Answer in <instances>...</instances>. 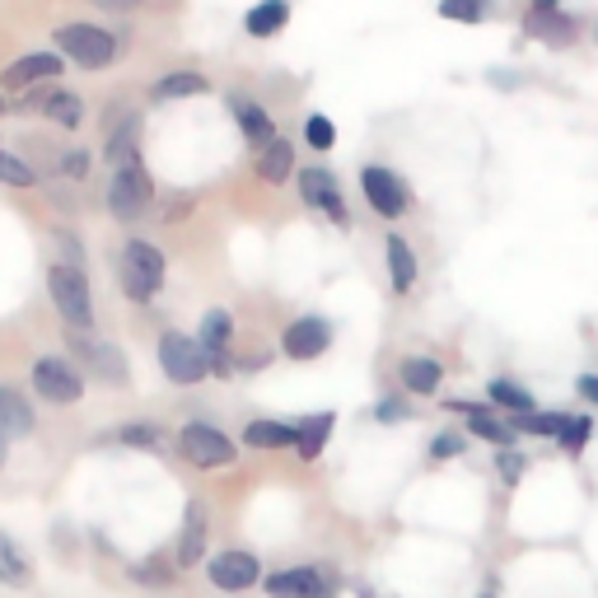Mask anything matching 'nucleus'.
Returning <instances> with one entry per match:
<instances>
[{
	"mask_svg": "<svg viewBox=\"0 0 598 598\" xmlns=\"http://www.w3.org/2000/svg\"><path fill=\"white\" fill-rule=\"evenodd\" d=\"M164 276H169L164 248H154L150 238H127L122 257H117V281H122L127 299H136V305H150V299L164 290Z\"/></svg>",
	"mask_w": 598,
	"mask_h": 598,
	"instance_id": "obj_1",
	"label": "nucleus"
},
{
	"mask_svg": "<svg viewBox=\"0 0 598 598\" xmlns=\"http://www.w3.org/2000/svg\"><path fill=\"white\" fill-rule=\"evenodd\" d=\"M52 43H56V52L66 56V62H75V66H85V71H104V66H113L117 62V52H122V43L108 33V29H98V24H62L52 33Z\"/></svg>",
	"mask_w": 598,
	"mask_h": 598,
	"instance_id": "obj_2",
	"label": "nucleus"
},
{
	"mask_svg": "<svg viewBox=\"0 0 598 598\" xmlns=\"http://www.w3.org/2000/svg\"><path fill=\"white\" fill-rule=\"evenodd\" d=\"M66 346L75 351V361L85 374H94L98 384H113V388H127L131 384V365L127 355L117 351L113 342H98L89 328H66Z\"/></svg>",
	"mask_w": 598,
	"mask_h": 598,
	"instance_id": "obj_3",
	"label": "nucleus"
},
{
	"mask_svg": "<svg viewBox=\"0 0 598 598\" xmlns=\"http://www.w3.org/2000/svg\"><path fill=\"white\" fill-rule=\"evenodd\" d=\"M47 295H52L56 313L66 318V328H94V290H89L85 267H62L56 263L47 271Z\"/></svg>",
	"mask_w": 598,
	"mask_h": 598,
	"instance_id": "obj_4",
	"label": "nucleus"
},
{
	"mask_svg": "<svg viewBox=\"0 0 598 598\" xmlns=\"http://www.w3.org/2000/svg\"><path fill=\"white\" fill-rule=\"evenodd\" d=\"M150 196H154V183H150V173L141 164H131V169H113L108 173V192H104V202L108 211L117 215V221H141V215L150 211Z\"/></svg>",
	"mask_w": 598,
	"mask_h": 598,
	"instance_id": "obj_5",
	"label": "nucleus"
},
{
	"mask_svg": "<svg viewBox=\"0 0 598 598\" xmlns=\"http://www.w3.org/2000/svg\"><path fill=\"white\" fill-rule=\"evenodd\" d=\"M361 192L374 215H384V221H403L407 206H412V188L403 173H393L384 164H365L361 169Z\"/></svg>",
	"mask_w": 598,
	"mask_h": 598,
	"instance_id": "obj_6",
	"label": "nucleus"
},
{
	"mask_svg": "<svg viewBox=\"0 0 598 598\" xmlns=\"http://www.w3.org/2000/svg\"><path fill=\"white\" fill-rule=\"evenodd\" d=\"M159 365H164V374L173 378V384H202V378H211V361L196 337H183V332H164L159 337Z\"/></svg>",
	"mask_w": 598,
	"mask_h": 598,
	"instance_id": "obj_7",
	"label": "nucleus"
},
{
	"mask_svg": "<svg viewBox=\"0 0 598 598\" xmlns=\"http://www.w3.org/2000/svg\"><path fill=\"white\" fill-rule=\"evenodd\" d=\"M178 453L188 458V463H196V468H229L234 458H238V449H234V440L225 430H215V426H202V421H192V426H183L178 430Z\"/></svg>",
	"mask_w": 598,
	"mask_h": 598,
	"instance_id": "obj_8",
	"label": "nucleus"
},
{
	"mask_svg": "<svg viewBox=\"0 0 598 598\" xmlns=\"http://www.w3.org/2000/svg\"><path fill=\"white\" fill-rule=\"evenodd\" d=\"M299 202L313 206V211H323L337 229L351 225V211H346V202H342V183H337V173H328L323 164L299 169Z\"/></svg>",
	"mask_w": 598,
	"mask_h": 598,
	"instance_id": "obj_9",
	"label": "nucleus"
},
{
	"mask_svg": "<svg viewBox=\"0 0 598 598\" xmlns=\"http://www.w3.org/2000/svg\"><path fill=\"white\" fill-rule=\"evenodd\" d=\"M33 388H38V397L66 407V403H79V397H85V374H79L71 361L43 355V361H33Z\"/></svg>",
	"mask_w": 598,
	"mask_h": 598,
	"instance_id": "obj_10",
	"label": "nucleus"
},
{
	"mask_svg": "<svg viewBox=\"0 0 598 598\" xmlns=\"http://www.w3.org/2000/svg\"><path fill=\"white\" fill-rule=\"evenodd\" d=\"M62 71H66L62 52H29V56H19V62L6 66L0 85H6V89H38V85H52Z\"/></svg>",
	"mask_w": 598,
	"mask_h": 598,
	"instance_id": "obj_11",
	"label": "nucleus"
},
{
	"mask_svg": "<svg viewBox=\"0 0 598 598\" xmlns=\"http://www.w3.org/2000/svg\"><path fill=\"white\" fill-rule=\"evenodd\" d=\"M332 346V323L328 318H295V323L281 332V351L290 355V361H318Z\"/></svg>",
	"mask_w": 598,
	"mask_h": 598,
	"instance_id": "obj_12",
	"label": "nucleus"
},
{
	"mask_svg": "<svg viewBox=\"0 0 598 598\" xmlns=\"http://www.w3.org/2000/svg\"><path fill=\"white\" fill-rule=\"evenodd\" d=\"M524 38H533V43H543V47H570L575 38H580V19L566 14V10H528L524 14Z\"/></svg>",
	"mask_w": 598,
	"mask_h": 598,
	"instance_id": "obj_13",
	"label": "nucleus"
},
{
	"mask_svg": "<svg viewBox=\"0 0 598 598\" xmlns=\"http://www.w3.org/2000/svg\"><path fill=\"white\" fill-rule=\"evenodd\" d=\"M206 575H211L215 589L238 594V589H253L257 585L263 566H257L253 552H221V556H211V562H206Z\"/></svg>",
	"mask_w": 598,
	"mask_h": 598,
	"instance_id": "obj_14",
	"label": "nucleus"
},
{
	"mask_svg": "<svg viewBox=\"0 0 598 598\" xmlns=\"http://www.w3.org/2000/svg\"><path fill=\"white\" fill-rule=\"evenodd\" d=\"M445 412L468 416V430L477 435V440L495 445V449H514V445H520V430H514L510 421H501V416H495L491 407H482V403H449Z\"/></svg>",
	"mask_w": 598,
	"mask_h": 598,
	"instance_id": "obj_15",
	"label": "nucleus"
},
{
	"mask_svg": "<svg viewBox=\"0 0 598 598\" xmlns=\"http://www.w3.org/2000/svg\"><path fill=\"white\" fill-rule=\"evenodd\" d=\"M229 108H234V122H238V131H244V141L263 154L271 141H281L276 136V122H271V113L257 104V98H244V94H229Z\"/></svg>",
	"mask_w": 598,
	"mask_h": 598,
	"instance_id": "obj_16",
	"label": "nucleus"
},
{
	"mask_svg": "<svg viewBox=\"0 0 598 598\" xmlns=\"http://www.w3.org/2000/svg\"><path fill=\"white\" fill-rule=\"evenodd\" d=\"M267 594H271V598H332V585L323 580V570L299 566V570H276V575H267Z\"/></svg>",
	"mask_w": 598,
	"mask_h": 598,
	"instance_id": "obj_17",
	"label": "nucleus"
},
{
	"mask_svg": "<svg viewBox=\"0 0 598 598\" xmlns=\"http://www.w3.org/2000/svg\"><path fill=\"white\" fill-rule=\"evenodd\" d=\"M104 159H108V169H131V164H141V117H127V122L108 127Z\"/></svg>",
	"mask_w": 598,
	"mask_h": 598,
	"instance_id": "obj_18",
	"label": "nucleus"
},
{
	"mask_svg": "<svg viewBox=\"0 0 598 598\" xmlns=\"http://www.w3.org/2000/svg\"><path fill=\"white\" fill-rule=\"evenodd\" d=\"M33 430V407L24 403V393L0 384V440H24V435Z\"/></svg>",
	"mask_w": 598,
	"mask_h": 598,
	"instance_id": "obj_19",
	"label": "nucleus"
},
{
	"mask_svg": "<svg viewBox=\"0 0 598 598\" xmlns=\"http://www.w3.org/2000/svg\"><path fill=\"white\" fill-rule=\"evenodd\" d=\"M206 556V505L188 501L183 514V537H178V566H196Z\"/></svg>",
	"mask_w": 598,
	"mask_h": 598,
	"instance_id": "obj_20",
	"label": "nucleus"
},
{
	"mask_svg": "<svg viewBox=\"0 0 598 598\" xmlns=\"http://www.w3.org/2000/svg\"><path fill=\"white\" fill-rule=\"evenodd\" d=\"M196 94H211V79L202 71H169V75H159L150 89L154 104H173V98H196Z\"/></svg>",
	"mask_w": 598,
	"mask_h": 598,
	"instance_id": "obj_21",
	"label": "nucleus"
},
{
	"mask_svg": "<svg viewBox=\"0 0 598 598\" xmlns=\"http://www.w3.org/2000/svg\"><path fill=\"white\" fill-rule=\"evenodd\" d=\"M332 426H337V412H313L309 421H299V426H295V453L305 458V463H313V458L328 449Z\"/></svg>",
	"mask_w": 598,
	"mask_h": 598,
	"instance_id": "obj_22",
	"label": "nucleus"
},
{
	"mask_svg": "<svg viewBox=\"0 0 598 598\" xmlns=\"http://www.w3.org/2000/svg\"><path fill=\"white\" fill-rule=\"evenodd\" d=\"M397 374H403V388L407 393H421V397H430L435 388L445 384V365L430 361V355H407V361L397 365Z\"/></svg>",
	"mask_w": 598,
	"mask_h": 598,
	"instance_id": "obj_23",
	"label": "nucleus"
},
{
	"mask_svg": "<svg viewBox=\"0 0 598 598\" xmlns=\"http://www.w3.org/2000/svg\"><path fill=\"white\" fill-rule=\"evenodd\" d=\"M253 169H257V178H263V183H271V188H281L286 183V178L295 173V146L286 141V136H281V141H271L263 154H257L253 159Z\"/></svg>",
	"mask_w": 598,
	"mask_h": 598,
	"instance_id": "obj_24",
	"label": "nucleus"
},
{
	"mask_svg": "<svg viewBox=\"0 0 598 598\" xmlns=\"http://www.w3.org/2000/svg\"><path fill=\"white\" fill-rule=\"evenodd\" d=\"M196 342H202L206 361H215V355H229V342H234V313L229 309H211L202 318V332H196Z\"/></svg>",
	"mask_w": 598,
	"mask_h": 598,
	"instance_id": "obj_25",
	"label": "nucleus"
},
{
	"mask_svg": "<svg viewBox=\"0 0 598 598\" xmlns=\"http://www.w3.org/2000/svg\"><path fill=\"white\" fill-rule=\"evenodd\" d=\"M286 24H290V0H263V6H253L244 14L248 38H276Z\"/></svg>",
	"mask_w": 598,
	"mask_h": 598,
	"instance_id": "obj_26",
	"label": "nucleus"
},
{
	"mask_svg": "<svg viewBox=\"0 0 598 598\" xmlns=\"http://www.w3.org/2000/svg\"><path fill=\"white\" fill-rule=\"evenodd\" d=\"M388 276H393V290L397 295H407L412 286H416V253H412V244L403 234H388Z\"/></svg>",
	"mask_w": 598,
	"mask_h": 598,
	"instance_id": "obj_27",
	"label": "nucleus"
},
{
	"mask_svg": "<svg viewBox=\"0 0 598 598\" xmlns=\"http://www.w3.org/2000/svg\"><path fill=\"white\" fill-rule=\"evenodd\" d=\"M487 397H491V407H501V412H510V416L537 412L533 393H528V388H520L514 378H491V384H487Z\"/></svg>",
	"mask_w": 598,
	"mask_h": 598,
	"instance_id": "obj_28",
	"label": "nucleus"
},
{
	"mask_svg": "<svg viewBox=\"0 0 598 598\" xmlns=\"http://www.w3.org/2000/svg\"><path fill=\"white\" fill-rule=\"evenodd\" d=\"M244 445H248V449H295V426L253 421V426L244 430Z\"/></svg>",
	"mask_w": 598,
	"mask_h": 598,
	"instance_id": "obj_29",
	"label": "nucleus"
},
{
	"mask_svg": "<svg viewBox=\"0 0 598 598\" xmlns=\"http://www.w3.org/2000/svg\"><path fill=\"white\" fill-rule=\"evenodd\" d=\"M43 113L52 117V122H56V127H66V131H75L79 122H85V98H79V94H71V89H56V94H52V104H47Z\"/></svg>",
	"mask_w": 598,
	"mask_h": 598,
	"instance_id": "obj_30",
	"label": "nucleus"
},
{
	"mask_svg": "<svg viewBox=\"0 0 598 598\" xmlns=\"http://www.w3.org/2000/svg\"><path fill=\"white\" fill-rule=\"evenodd\" d=\"M0 580L6 585H29V562H24V552H19V543L10 533H0Z\"/></svg>",
	"mask_w": 598,
	"mask_h": 598,
	"instance_id": "obj_31",
	"label": "nucleus"
},
{
	"mask_svg": "<svg viewBox=\"0 0 598 598\" xmlns=\"http://www.w3.org/2000/svg\"><path fill=\"white\" fill-rule=\"evenodd\" d=\"M510 426L520 430V435H562L566 426V412H524V416H510Z\"/></svg>",
	"mask_w": 598,
	"mask_h": 598,
	"instance_id": "obj_32",
	"label": "nucleus"
},
{
	"mask_svg": "<svg viewBox=\"0 0 598 598\" xmlns=\"http://www.w3.org/2000/svg\"><path fill=\"white\" fill-rule=\"evenodd\" d=\"M589 435H594V416L589 412H575V416H566V426H562V435H556V445H562V453H580L585 445H589Z\"/></svg>",
	"mask_w": 598,
	"mask_h": 598,
	"instance_id": "obj_33",
	"label": "nucleus"
},
{
	"mask_svg": "<svg viewBox=\"0 0 598 598\" xmlns=\"http://www.w3.org/2000/svg\"><path fill=\"white\" fill-rule=\"evenodd\" d=\"M491 14V0H440V19H453V24H482Z\"/></svg>",
	"mask_w": 598,
	"mask_h": 598,
	"instance_id": "obj_34",
	"label": "nucleus"
},
{
	"mask_svg": "<svg viewBox=\"0 0 598 598\" xmlns=\"http://www.w3.org/2000/svg\"><path fill=\"white\" fill-rule=\"evenodd\" d=\"M33 183H38V173L24 164V159L0 150V188H33Z\"/></svg>",
	"mask_w": 598,
	"mask_h": 598,
	"instance_id": "obj_35",
	"label": "nucleus"
},
{
	"mask_svg": "<svg viewBox=\"0 0 598 598\" xmlns=\"http://www.w3.org/2000/svg\"><path fill=\"white\" fill-rule=\"evenodd\" d=\"M305 141H309V150H332L337 146V127L328 122L323 113H313L305 122Z\"/></svg>",
	"mask_w": 598,
	"mask_h": 598,
	"instance_id": "obj_36",
	"label": "nucleus"
},
{
	"mask_svg": "<svg viewBox=\"0 0 598 598\" xmlns=\"http://www.w3.org/2000/svg\"><path fill=\"white\" fill-rule=\"evenodd\" d=\"M117 440H122V445H136V449H159V445H164V435H159V426H141V421H136V426H122V430H117Z\"/></svg>",
	"mask_w": 598,
	"mask_h": 598,
	"instance_id": "obj_37",
	"label": "nucleus"
},
{
	"mask_svg": "<svg viewBox=\"0 0 598 598\" xmlns=\"http://www.w3.org/2000/svg\"><path fill=\"white\" fill-rule=\"evenodd\" d=\"M56 169H62V178H71V183H79V178L89 173V150H62L56 154Z\"/></svg>",
	"mask_w": 598,
	"mask_h": 598,
	"instance_id": "obj_38",
	"label": "nucleus"
},
{
	"mask_svg": "<svg viewBox=\"0 0 598 598\" xmlns=\"http://www.w3.org/2000/svg\"><path fill=\"white\" fill-rule=\"evenodd\" d=\"M52 238H56V253H62V267H79V263H85V248H79V238L71 229H56Z\"/></svg>",
	"mask_w": 598,
	"mask_h": 598,
	"instance_id": "obj_39",
	"label": "nucleus"
},
{
	"mask_svg": "<svg viewBox=\"0 0 598 598\" xmlns=\"http://www.w3.org/2000/svg\"><path fill=\"white\" fill-rule=\"evenodd\" d=\"M463 435H458V430H445V435H435V440H430V458H440V463H445V458H458V453H463Z\"/></svg>",
	"mask_w": 598,
	"mask_h": 598,
	"instance_id": "obj_40",
	"label": "nucleus"
},
{
	"mask_svg": "<svg viewBox=\"0 0 598 598\" xmlns=\"http://www.w3.org/2000/svg\"><path fill=\"white\" fill-rule=\"evenodd\" d=\"M495 468H501L505 487H514V482L524 477V453H520V449H501V453H495Z\"/></svg>",
	"mask_w": 598,
	"mask_h": 598,
	"instance_id": "obj_41",
	"label": "nucleus"
},
{
	"mask_svg": "<svg viewBox=\"0 0 598 598\" xmlns=\"http://www.w3.org/2000/svg\"><path fill=\"white\" fill-rule=\"evenodd\" d=\"M407 403H403V397H384V403H378L374 407V421H384V426H393V421H407Z\"/></svg>",
	"mask_w": 598,
	"mask_h": 598,
	"instance_id": "obj_42",
	"label": "nucleus"
},
{
	"mask_svg": "<svg viewBox=\"0 0 598 598\" xmlns=\"http://www.w3.org/2000/svg\"><path fill=\"white\" fill-rule=\"evenodd\" d=\"M575 393H580L589 407H598V374H580V378H575Z\"/></svg>",
	"mask_w": 598,
	"mask_h": 598,
	"instance_id": "obj_43",
	"label": "nucleus"
},
{
	"mask_svg": "<svg viewBox=\"0 0 598 598\" xmlns=\"http://www.w3.org/2000/svg\"><path fill=\"white\" fill-rule=\"evenodd\" d=\"M136 580H141V585H164V580H169V570H159V566H136Z\"/></svg>",
	"mask_w": 598,
	"mask_h": 598,
	"instance_id": "obj_44",
	"label": "nucleus"
},
{
	"mask_svg": "<svg viewBox=\"0 0 598 598\" xmlns=\"http://www.w3.org/2000/svg\"><path fill=\"white\" fill-rule=\"evenodd\" d=\"M89 6H98V10H117V14H127V10H136L141 0H89Z\"/></svg>",
	"mask_w": 598,
	"mask_h": 598,
	"instance_id": "obj_45",
	"label": "nucleus"
},
{
	"mask_svg": "<svg viewBox=\"0 0 598 598\" xmlns=\"http://www.w3.org/2000/svg\"><path fill=\"white\" fill-rule=\"evenodd\" d=\"M528 10H543L547 14V10H562V0H528Z\"/></svg>",
	"mask_w": 598,
	"mask_h": 598,
	"instance_id": "obj_46",
	"label": "nucleus"
},
{
	"mask_svg": "<svg viewBox=\"0 0 598 598\" xmlns=\"http://www.w3.org/2000/svg\"><path fill=\"white\" fill-rule=\"evenodd\" d=\"M0 113H10V104H6V94H0Z\"/></svg>",
	"mask_w": 598,
	"mask_h": 598,
	"instance_id": "obj_47",
	"label": "nucleus"
},
{
	"mask_svg": "<svg viewBox=\"0 0 598 598\" xmlns=\"http://www.w3.org/2000/svg\"><path fill=\"white\" fill-rule=\"evenodd\" d=\"M0 463H6V440H0Z\"/></svg>",
	"mask_w": 598,
	"mask_h": 598,
	"instance_id": "obj_48",
	"label": "nucleus"
},
{
	"mask_svg": "<svg viewBox=\"0 0 598 598\" xmlns=\"http://www.w3.org/2000/svg\"><path fill=\"white\" fill-rule=\"evenodd\" d=\"M361 598H374V594H370V589H361Z\"/></svg>",
	"mask_w": 598,
	"mask_h": 598,
	"instance_id": "obj_49",
	"label": "nucleus"
},
{
	"mask_svg": "<svg viewBox=\"0 0 598 598\" xmlns=\"http://www.w3.org/2000/svg\"><path fill=\"white\" fill-rule=\"evenodd\" d=\"M482 598H495V589H487V594H482Z\"/></svg>",
	"mask_w": 598,
	"mask_h": 598,
	"instance_id": "obj_50",
	"label": "nucleus"
}]
</instances>
